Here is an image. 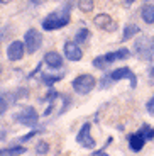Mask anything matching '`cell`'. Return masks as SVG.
Listing matches in <instances>:
<instances>
[{
	"label": "cell",
	"mask_w": 154,
	"mask_h": 156,
	"mask_svg": "<svg viewBox=\"0 0 154 156\" xmlns=\"http://www.w3.org/2000/svg\"><path fill=\"white\" fill-rule=\"evenodd\" d=\"M90 129H92L90 122H85V124L81 126L80 133H78L76 141H78V144H81L83 148L93 149V148H95V139L92 137V133H90Z\"/></svg>",
	"instance_id": "8"
},
{
	"label": "cell",
	"mask_w": 154,
	"mask_h": 156,
	"mask_svg": "<svg viewBox=\"0 0 154 156\" xmlns=\"http://www.w3.org/2000/svg\"><path fill=\"white\" fill-rule=\"evenodd\" d=\"M69 24V9L68 7H61L58 10L51 12L49 16L43 20V29L44 31H56L61 29L65 26Z\"/></svg>",
	"instance_id": "1"
},
{
	"label": "cell",
	"mask_w": 154,
	"mask_h": 156,
	"mask_svg": "<svg viewBox=\"0 0 154 156\" xmlns=\"http://www.w3.org/2000/svg\"><path fill=\"white\" fill-rule=\"evenodd\" d=\"M134 51L141 59L151 61L154 56V41L149 37H139L134 44Z\"/></svg>",
	"instance_id": "4"
},
{
	"label": "cell",
	"mask_w": 154,
	"mask_h": 156,
	"mask_svg": "<svg viewBox=\"0 0 154 156\" xmlns=\"http://www.w3.org/2000/svg\"><path fill=\"white\" fill-rule=\"evenodd\" d=\"M63 78V75H54V76H51V75H43V82L46 83L47 87H51V85H54L56 82H59Z\"/></svg>",
	"instance_id": "17"
},
{
	"label": "cell",
	"mask_w": 154,
	"mask_h": 156,
	"mask_svg": "<svg viewBox=\"0 0 154 156\" xmlns=\"http://www.w3.org/2000/svg\"><path fill=\"white\" fill-rule=\"evenodd\" d=\"M142 19L146 20L147 24H152L154 22V0H149L142 5V12H141Z\"/></svg>",
	"instance_id": "14"
},
{
	"label": "cell",
	"mask_w": 154,
	"mask_h": 156,
	"mask_svg": "<svg viewBox=\"0 0 154 156\" xmlns=\"http://www.w3.org/2000/svg\"><path fill=\"white\" fill-rule=\"evenodd\" d=\"M95 83H96V80L92 76V75L83 73V75H80V76L75 78L71 85H73L75 92H78V94H81V95H86L88 92H92V90H93Z\"/></svg>",
	"instance_id": "5"
},
{
	"label": "cell",
	"mask_w": 154,
	"mask_h": 156,
	"mask_svg": "<svg viewBox=\"0 0 154 156\" xmlns=\"http://www.w3.org/2000/svg\"><path fill=\"white\" fill-rule=\"evenodd\" d=\"M139 26H135V24H127L125 27H124V34H122V41H129V39L132 37V36L139 34Z\"/></svg>",
	"instance_id": "15"
},
{
	"label": "cell",
	"mask_w": 154,
	"mask_h": 156,
	"mask_svg": "<svg viewBox=\"0 0 154 156\" xmlns=\"http://www.w3.org/2000/svg\"><path fill=\"white\" fill-rule=\"evenodd\" d=\"M0 154L2 156H7V154H26V148H22V146L5 148V149H0Z\"/></svg>",
	"instance_id": "16"
},
{
	"label": "cell",
	"mask_w": 154,
	"mask_h": 156,
	"mask_svg": "<svg viewBox=\"0 0 154 156\" xmlns=\"http://www.w3.org/2000/svg\"><path fill=\"white\" fill-rule=\"evenodd\" d=\"M93 22H95V26L98 29H102V31H107V32H114L117 29V22L114 19H112L108 14H98V16L93 19Z\"/></svg>",
	"instance_id": "9"
},
{
	"label": "cell",
	"mask_w": 154,
	"mask_h": 156,
	"mask_svg": "<svg viewBox=\"0 0 154 156\" xmlns=\"http://www.w3.org/2000/svg\"><path fill=\"white\" fill-rule=\"evenodd\" d=\"M7 107H9L7 100H5L4 97H0V115H2V114H5V112H7Z\"/></svg>",
	"instance_id": "21"
},
{
	"label": "cell",
	"mask_w": 154,
	"mask_h": 156,
	"mask_svg": "<svg viewBox=\"0 0 154 156\" xmlns=\"http://www.w3.org/2000/svg\"><path fill=\"white\" fill-rule=\"evenodd\" d=\"M146 141H147V137L144 136V133L139 129L137 133L129 137V146H131L132 151H141V149L144 148V144H146Z\"/></svg>",
	"instance_id": "12"
},
{
	"label": "cell",
	"mask_w": 154,
	"mask_h": 156,
	"mask_svg": "<svg viewBox=\"0 0 154 156\" xmlns=\"http://www.w3.org/2000/svg\"><path fill=\"white\" fill-rule=\"evenodd\" d=\"M63 49H65L66 59H69V61H80L83 58V51L80 49V46L76 43H65Z\"/></svg>",
	"instance_id": "10"
},
{
	"label": "cell",
	"mask_w": 154,
	"mask_h": 156,
	"mask_svg": "<svg viewBox=\"0 0 154 156\" xmlns=\"http://www.w3.org/2000/svg\"><path fill=\"white\" fill-rule=\"evenodd\" d=\"M7 56H9L10 61H19V59H22V56H24V44L20 43V41H14L12 44H9Z\"/></svg>",
	"instance_id": "11"
},
{
	"label": "cell",
	"mask_w": 154,
	"mask_h": 156,
	"mask_svg": "<svg viewBox=\"0 0 154 156\" xmlns=\"http://www.w3.org/2000/svg\"><path fill=\"white\" fill-rule=\"evenodd\" d=\"M125 2H127V4H132V2H134V0H125Z\"/></svg>",
	"instance_id": "24"
},
{
	"label": "cell",
	"mask_w": 154,
	"mask_h": 156,
	"mask_svg": "<svg viewBox=\"0 0 154 156\" xmlns=\"http://www.w3.org/2000/svg\"><path fill=\"white\" fill-rule=\"evenodd\" d=\"M125 78H127L129 82H131V87H132V88H135V87H137V78H135L134 71H132L131 68H127V66L119 68V70H114L110 75H108V80H107V76L103 78V82H102V87L108 85L110 82H119V80H125Z\"/></svg>",
	"instance_id": "3"
},
{
	"label": "cell",
	"mask_w": 154,
	"mask_h": 156,
	"mask_svg": "<svg viewBox=\"0 0 154 156\" xmlns=\"http://www.w3.org/2000/svg\"><path fill=\"white\" fill-rule=\"evenodd\" d=\"M44 63H46L49 68H61L63 66V58L59 53L56 51H49L44 55Z\"/></svg>",
	"instance_id": "13"
},
{
	"label": "cell",
	"mask_w": 154,
	"mask_h": 156,
	"mask_svg": "<svg viewBox=\"0 0 154 156\" xmlns=\"http://www.w3.org/2000/svg\"><path fill=\"white\" fill-rule=\"evenodd\" d=\"M24 39H26V49L29 55H34L39 49V46L43 44V37H41L39 31H36V29H29L26 32V36H24Z\"/></svg>",
	"instance_id": "7"
},
{
	"label": "cell",
	"mask_w": 154,
	"mask_h": 156,
	"mask_svg": "<svg viewBox=\"0 0 154 156\" xmlns=\"http://www.w3.org/2000/svg\"><path fill=\"white\" fill-rule=\"evenodd\" d=\"M88 37H90L88 29H80L76 34V43H85V41H88Z\"/></svg>",
	"instance_id": "18"
},
{
	"label": "cell",
	"mask_w": 154,
	"mask_h": 156,
	"mask_svg": "<svg viewBox=\"0 0 154 156\" xmlns=\"http://www.w3.org/2000/svg\"><path fill=\"white\" fill-rule=\"evenodd\" d=\"M131 56V51L125 49V48H120V49L114 51V53H107V55L96 56L93 59V66L98 68V70H105L107 66H110L112 63L119 61V59H127Z\"/></svg>",
	"instance_id": "2"
},
{
	"label": "cell",
	"mask_w": 154,
	"mask_h": 156,
	"mask_svg": "<svg viewBox=\"0 0 154 156\" xmlns=\"http://www.w3.org/2000/svg\"><path fill=\"white\" fill-rule=\"evenodd\" d=\"M78 5H80V9L83 12H90L93 9V0H80Z\"/></svg>",
	"instance_id": "19"
},
{
	"label": "cell",
	"mask_w": 154,
	"mask_h": 156,
	"mask_svg": "<svg viewBox=\"0 0 154 156\" xmlns=\"http://www.w3.org/2000/svg\"><path fill=\"white\" fill-rule=\"evenodd\" d=\"M16 119H17V122H20L22 126L34 127V126L37 124V121H39V115H37V112H36V109H32V107H26V109H22L19 114H17Z\"/></svg>",
	"instance_id": "6"
},
{
	"label": "cell",
	"mask_w": 154,
	"mask_h": 156,
	"mask_svg": "<svg viewBox=\"0 0 154 156\" xmlns=\"http://www.w3.org/2000/svg\"><path fill=\"white\" fill-rule=\"evenodd\" d=\"M146 109H147V112H149V114H154V95L149 98V102L146 104Z\"/></svg>",
	"instance_id": "22"
},
{
	"label": "cell",
	"mask_w": 154,
	"mask_h": 156,
	"mask_svg": "<svg viewBox=\"0 0 154 156\" xmlns=\"http://www.w3.org/2000/svg\"><path fill=\"white\" fill-rule=\"evenodd\" d=\"M9 2H12V0H0V4H9Z\"/></svg>",
	"instance_id": "23"
},
{
	"label": "cell",
	"mask_w": 154,
	"mask_h": 156,
	"mask_svg": "<svg viewBox=\"0 0 154 156\" xmlns=\"http://www.w3.org/2000/svg\"><path fill=\"white\" fill-rule=\"evenodd\" d=\"M47 149H49V144H47L46 141H41V143L37 144V148H36V153L43 154V153H47Z\"/></svg>",
	"instance_id": "20"
},
{
	"label": "cell",
	"mask_w": 154,
	"mask_h": 156,
	"mask_svg": "<svg viewBox=\"0 0 154 156\" xmlns=\"http://www.w3.org/2000/svg\"><path fill=\"white\" fill-rule=\"evenodd\" d=\"M151 75H154V70H152V71H151Z\"/></svg>",
	"instance_id": "25"
}]
</instances>
